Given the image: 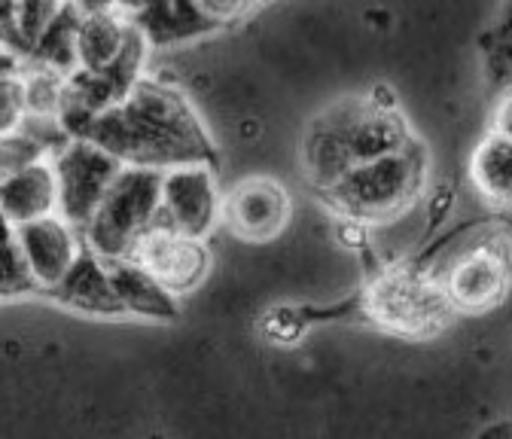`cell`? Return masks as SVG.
I'll return each instance as SVG.
<instances>
[{"instance_id": "6da1fadb", "label": "cell", "mask_w": 512, "mask_h": 439, "mask_svg": "<svg viewBox=\"0 0 512 439\" xmlns=\"http://www.w3.org/2000/svg\"><path fill=\"white\" fill-rule=\"evenodd\" d=\"M86 141L98 144L122 165L168 171L177 165H217V150L192 104L171 86L141 77L128 95L104 110Z\"/></svg>"}, {"instance_id": "d4e9b609", "label": "cell", "mask_w": 512, "mask_h": 439, "mask_svg": "<svg viewBox=\"0 0 512 439\" xmlns=\"http://www.w3.org/2000/svg\"><path fill=\"white\" fill-rule=\"evenodd\" d=\"M476 439H512V418H500V421H491L485 424Z\"/></svg>"}, {"instance_id": "9a60e30c", "label": "cell", "mask_w": 512, "mask_h": 439, "mask_svg": "<svg viewBox=\"0 0 512 439\" xmlns=\"http://www.w3.org/2000/svg\"><path fill=\"white\" fill-rule=\"evenodd\" d=\"M132 19L119 10L86 13L77 28V71H104L122 55Z\"/></svg>"}, {"instance_id": "277c9868", "label": "cell", "mask_w": 512, "mask_h": 439, "mask_svg": "<svg viewBox=\"0 0 512 439\" xmlns=\"http://www.w3.org/2000/svg\"><path fill=\"white\" fill-rule=\"evenodd\" d=\"M162 171L122 165L92 220L83 229L86 247L101 260L128 257L132 244L159 220Z\"/></svg>"}, {"instance_id": "5b68a950", "label": "cell", "mask_w": 512, "mask_h": 439, "mask_svg": "<svg viewBox=\"0 0 512 439\" xmlns=\"http://www.w3.org/2000/svg\"><path fill=\"white\" fill-rule=\"evenodd\" d=\"M366 315L400 336H430L455 315L433 275L418 269H388L366 290Z\"/></svg>"}, {"instance_id": "4316f807", "label": "cell", "mask_w": 512, "mask_h": 439, "mask_svg": "<svg viewBox=\"0 0 512 439\" xmlns=\"http://www.w3.org/2000/svg\"><path fill=\"white\" fill-rule=\"evenodd\" d=\"M10 7L13 0H0V52H10Z\"/></svg>"}, {"instance_id": "8fae6325", "label": "cell", "mask_w": 512, "mask_h": 439, "mask_svg": "<svg viewBox=\"0 0 512 439\" xmlns=\"http://www.w3.org/2000/svg\"><path fill=\"white\" fill-rule=\"evenodd\" d=\"M19 229V241H22V254L25 263L31 269V278L37 284V290H49L52 284L61 281V275L71 269V263L80 254V238L77 229L71 223H64L58 214L31 220L16 226Z\"/></svg>"}, {"instance_id": "ac0fdd59", "label": "cell", "mask_w": 512, "mask_h": 439, "mask_svg": "<svg viewBox=\"0 0 512 439\" xmlns=\"http://www.w3.org/2000/svg\"><path fill=\"white\" fill-rule=\"evenodd\" d=\"M64 0H13L10 7V52L16 58H28L43 31L61 13Z\"/></svg>"}, {"instance_id": "9c48e42d", "label": "cell", "mask_w": 512, "mask_h": 439, "mask_svg": "<svg viewBox=\"0 0 512 439\" xmlns=\"http://www.w3.org/2000/svg\"><path fill=\"white\" fill-rule=\"evenodd\" d=\"M220 214V193L214 180V165H177L162 171L159 193V223L205 238Z\"/></svg>"}, {"instance_id": "484cf974", "label": "cell", "mask_w": 512, "mask_h": 439, "mask_svg": "<svg viewBox=\"0 0 512 439\" xmlns=\"http://www.w3.org/2000/svg\"><path fill=\"white\" fill-rule=\"evenodd\" d=\"M74 10L86 13H104V10H119V0H68Z\"/></svg>"}, {"instance_id": "7c38bea8", "label": "cell", "mask_w": 512, "mask_h": 439, "mask_svg": "<svg viewBox=\"0 0 512 439\" xmlns=\"http://www.w3.org/2000/svg\"><path fill=\"white\" fill-rule=\"evenodd\" d=\"M0 211L13 226L58 214V183L52 162L37 159L0 177Z\"/></svg>"}, {"instance_id": "44dd1931", "label": "cell", "mask_w": 512, "mask_h": 439, "mask_svg": "<svg viewBox=\"0 0 512 439\" xmlns=\"http://www.w3.org/2000/svg\"><path fill=\"white\" fill-rule=\"evenodd\" d=\"M488 68L503 86L512 83V4L488 34Z\"/></svg>"}, {"instance_id": "603a6c76", "label": "cell", "mask_w": 512, "mask_h": 439, "mask_svg": "<svg viewBox=\"0 0 512 439\" xmlns=\"http://www.w3.org/2000/svg\"><path fill=\"white\" fill-rule=\"evenodd\" d=\"M302 330V321L293 318L290 308H278L272 315H266L263 321V336L272 339V342H293Z\"/></svg>"}, {"instance_id": "2e32d148", "label": "cell", "mask_w": 512, "mask_h": 439, "mask_svg": "<svg viewBox=\"0 0 512 439\" xmlns=\"http://www.w3.org/2000/svg\"><path fill=\"white\" fill-rule=\"evenodd\" d=\"M470 180L488 205L512 211V138L488 132L473 150Z\"/></svg>"}, {"instance_id": "ffe728a7", "label": "cell", "mask_w": 512, "mask_h": 439, "mask_svg": "<svg viewBox=\"0 0 512 439\" xmlns=\"http://www.w3.org/2000/svg\"><path fill=\"white\" fill-rule=\"evenodd\" d=\"M25 83L22 71H0V135H16L25 125Z\"/></svg>"}, {"instance_id": "e0dca14e", "label": "cell", "mask_w": 512, "mask_h": 439, "mask_svg": "<svg viewBox=\"0 0 512 439\" xmlns=\"http://www.w3.org/2000/svg\"><path fill=\"white\" fill-rule=\"evenodd\" d=\"M80 10H74L68 0H64L61 13L52 19V25L43 31L37 46L22 58L25 65L49 71L55 77H71L77 71V28H80Z\"/></svg>"}, {"instance_id": "5bb4252c", "label": "cell", "mask_w": 512, "mask_h": 439, "mask_svg": "<svg viewBox=\"0 0 512 439\" xmlns=\"http://www.w3.org/2000/svg\"><path fill=\"white\" fill-rule=\"evenodd\" d=\"M104 266H107V275H110L122 315H141V318H153V321L177 318V299L135 260L113 257V260H104Z\"/></svg>"}, {"instance_id": "d6986e66", "label": "cell", "mask_w": 512, "mask_h": 439, "mask_svg": "<svg viewBox=\"0 0 512 439\" xmlns=\"http://www.w3.org/2000/svg\"><path fill=\"white\" fill-rule=\"evenodd\" d=\"M34 290L37 284L22 254L19 229L4 217V211H0V296H19V293H34Z\"/></svg>"}, {"instance_id": "ba28073f", "label": "cell", "mask_w": 512, "mask_h": 439, "mask_svg": "<svg viewBox=\"0 0 512 439\" xmlns=\"http://www.w3.org/2000/svg\"><path fill=\"white\" fill-rule=\"evenodd\" d=\"M128 260H135L141 269H147L171 296L196 290L211 269L205 238L183 235L159 220L132 244Z\"/></svg>"}, {"instance_id": "8992f818", "label": "cell", "mask_w": 512, "mask_h": 439, "mask_svg": "<svg viewBox=\"0 0 512 439\" xmlns=\"http://www.w3.org/2000/svg\"><path fill=\"white\" fill-rule=\"evenodd\" d=\"M433 278L452 311L482 315L500 305L512 287V254L503 238L482 235L461 244Z\"/></svg>"}, {"instance_id": "cb8c5ba5", "label": "cell", "mask_w": 512, "mask_h": 439, "mask_svg": "<svg viewBox=\"0 0 512 439\" xmlns=\"http://www.w3.org/2000/svg\"><path fill=\"white\" fill-rule=\"evenodd\" d=\"M494 132L512 138V83L503 86V92L497 98V107H494Z\"/></svg>"}, {"instance_id": "3957f363", "label": "cell", "mask_w": 512, "mask_h": 439, "mask_svg": "<svg viewBox=\"0 0 512 439\" xmlns=\"http://www.w3.org/2000/svg\"><path fill=\"white\" fill-rule=\"evenodd\" d=\"M424 177L427 156L412 138L394 153L354 165L330 190H324V196L342 217L354 223H384L415 205L424 190Z\"/></svg>"}, {"instance_id": "7402d4cb", "label": "cell", "mask_w": 512, "mask_h": 439, "mask_svg": "<svg viewBox=\"0 0 512 439\" xmlns=\"http://www.w3.org/2000/svg\"><path fill=\"white\" fill-rule=\"evenodd\" d=\"M256 0H196V7L202 10V16L211 22V25H223V22H232L238 16H244Z\"/></svg>"}, {"instance_id": "30bf717a", "label": "cell", "mask_w": 512, "mask_h": 439, "mask_svg": "<svg viewBox=\"0 0 512 439\" xmlns=\"http://www.w3.org/2000/svg\"><path fill=\"white\" fill-rule=\"evenodd\" d=\"M229 229L244 241H272L290 220V196L272 177H250L220 202Z\"/></svg>"}, {"instance_id": "7a4b0ae2", "label": "cell", "mask_w": 512, "mask_h": 439, "mask_svg": "<svg viewBox=\"0 0 512 439\" xmlns=\"http://www.w3.org/2000/svg\"><path fill=\"white\" fill-rule=\"evenodd\" d=\"M409 141V125L394 101L351 98L330 107L311 125L302 150L305 174L317 190H327L354 165L394 153Z\"/></svg>"}, {"instance_id": "52a82bcc", "label": "cell", "mask_w": 512, "mask_h": 439, "mask_svg": "<svg viewBox=\"0 0 512 439\" xmlns=\"http://www.w3.org/2000/svg\"><path fill=\"white\" fill-rule=\"evenodd\" d=\"M49 162L58 183V217L83 232L122 171V162L86 138H68Z\"/></svg>"}, {"instance_id": "4fadbf2b", "label": "cell", "mask_w": 512, "mask_h": 439, "mask_svg": "<svg viewBox=\"0 0 512 439\" xmlns=\"http://www.w3.org/2000/svg\"><path fill=\"white\" fill-rule=\"evenodd\" d=\"M43 293L74 311H86V315H122L104 260L86 244L80 247L71 269L61 275V281Z\"/></svg>"}]
</instances>
